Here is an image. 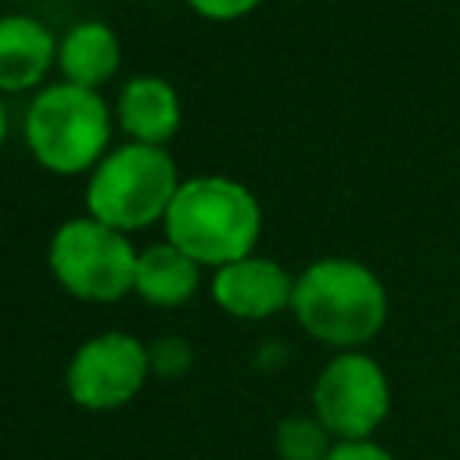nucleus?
Listing matches in <instances>:
<instances>
[{"label":"nucleus","instance_id":"obj_8","mask_svg":"<svg viewBox=\"0 0 460 460\" xmlns=\"http://www.w3.org/2000/svg\"><path fill=\"white\" fill-rule=\"evenodd\" d=\"M212 302L237 320H270L284 309H291L295 277L277 262L262 255L237 259L230 266L212 270Z\"/></svg>","mask_w":460,"mask_h":460},{"label":"nucleus","instance_id":"obj_2","mask_svg":"<svg viewBox=\"0 0 460 460\" xmlns=\"http://www.w3.org/2000/svg\"><path fill=\"white\" fill-rule=\"evenodd\" d=\"M165 241L190 255L198 266H230L255 255L262 234L259 198L230 176L183 180L165 219Z\"/></svg>","mask_w":460,"mask_h":460},{"label":"nucleus","instance_id":"obj_17","mask_svg":"<svg viewBox=\"0 0 460 460\" xmlns=\"http://www.w3.org/2000/svg\"><path fill=\"white\" fill-rule=\"evenodd\" d=\"M4 137H7V108H4V97H0V147H4Z\"/></svg>","mask_w":460,"mask_h":460},{"label":"nucleus","instance_id":"obj_9","mask_svg":"<svg viewBox=\"0 0 460 460\" xmlns=\"http://www.w3.org/2000/svg\"><path fill=\"white\" fill-rule=\"evenodd\" d=\"M115 115L133 144L165 147L180 129V93L162 75H133L115 97Z\"/></svg>","mask_w":460,"mask_h":460},{"label":"nucleus","instance_id":"obj_5","mask_svg":"<svg viewBox=\"0 0 460 460\" xmlns=\"http://www.w3.org/2000/svg\"><path fill=\"white\" fill-rule=\"evenodd\" d=\"M137 248L129 237L93 216H75L61 223L47 248V266L54 280L83 302H119L137 280Z\"/></svg>","mask_w":460,"mask_h":460},{"label":"nucleus","instance_id":"obj_7","mask_svg":"<svg viewBox=\"0 0 460 460\" xmlns=\"http://www.w3.org/2000/svg\"><path fill=\"white\" fill-rule=\"evenodd\" d=\"M147 377V345L129 331H101L86 338L65 367L68 399L90 413H108L133 402L144 392Z\"/></svg>","mask_w":460,"mask_h":460},{"label":"nucleus","instance_id":"obj_13","mask_svg":"<svg viewBox=\"0 0 460 460\" xmlns=\"http://www.w3.org/2000/svg\"><path fill=\"white\" fill-rule=\"evenodd\" d=\"M273 449L280 460H327L334 435L316 420V413H288L273 428Z\"/></svg>","mask_w":460,"mask_h":460},{"label":"nucleus","instance_id":"obj_3","mask_svg":"<svg viewBox=\"0 0 460 460\" xmlns=\"http://www.w3.org/2000/svg\"><path fill=\"white\" fill-rule=\"evenodd\" d=\"M176 158L155 144H122L108 151L86 180V216L129 234L165 219L180 190Z\"/></svg>","mask_w":460,"mask_h":460},{"label":"nucleus","instance_id":"obj_6","mask_svg":"<svg viewBox=\"0 0 460 460\" xmlns=\"http://www.w3.org/2000/svg\"><path fill=\"white\" fill-rule=\"evenodd\" d=\"M313 413L334 442H367L392 410V381L363 349L334 352L313 381Z\"/></svg>","mask_w":460,"mask_h":460},{"label":"nucleus","instance_id":"obj_1","mask_svg":"<svg viewBox=\"0 0 460 460\" xmlns=\"http://www.w3.org/2000/svg\"><path fill=\"white\" fill-rule=\"evenodd\" d=\"M291 313L309 338L334 352H352L385 331L388 288L367 262L327 255L295 277Z\"/></svg>","mask_w":460,"mask_h":460},{"label":"nucleus","instance_id":"obj_14","mask_svg":"<svg viewBox=\"0 0 460 460\" xmlns=\"http://www.w3.org/2000/svg\"><path fill=\"white\" fill-rule=\"evenodd\" d=\"M147 356H151V374L158 377H180L190 370V345L180 338V334H169V338H158L147 345Z\"/></svg>","mask_w":460,"mask_h":460},{"label":"nucleus","instance_id":"obj_4","mask_svg":"<svg viewBox=\"0 0 460 460\" xmlns=\"http://www.w3.org/2000/svg\"><path fill=\"white\" fill-rule=\"evenodd\" d=\"M25 144L32 158L58 172L75 176L97 169L111 140V111L97 90L54 83L43 86L25 111Z\"/></svg>","mask_w":460,"mask_h":460},{"label":"nucleus","instance_id":"obj_11","mask_svg":"<svg viewBox=\"0 0 460 460\" xmlns=\"http://www.w3.org/2000/svg\"><path fill=\"white\" fill-rule=\"evenodd\" d=\"M119 61H122L119 36L111 25H104L97 18L75 22L58 40V68H61L65 83H72V86H86V90L104 86L119 72Z\"/></svg>","mask_w":460,"mask_h":460},{"label":"nucleus","instance_id":"obj_16","mask_svg":"<svg viewBox=\"0 0 460 460\" xmlns=\"http://www.w3.org/2000/svg\"><path fill=\"white\" fill-rule=\"evenodd\" d=\"M327 460H395L381 442L367 438V442H334V449L327 453Z\"/></svg>","mask_w":460,"mask_h":460},{"label":"nucleus","instance_id":"obj_12","mask_svg":"<svg viewBox=\"0 0 460 460\" xmlns=\"http://www.w3.org/2000/svg\"><path fill=\"white\" fill-rule=\"evenodd\" d=\"M201 288V266L183 255L176 244L162 241V244H147L137 255V280H133V295H140L147 305L158 309H176L187 305Z\"/></svg>","mask_w":460,"mask_h":460},{"label":"nucleus","instance_id":"obj_15","mask_svg":"<svg viewBox=\"0 0 460 460\" xmlns=\"http://www.w3.org/2000/svg\"><path fill=\"white\" fill-rule=\"evenodd\" d=\"M262 0H187V7L208 22H234L259 7Z\"/></svg>","mask_w":460,"mask_h":460},{"label":"nucleus","instance_id":"obj_10","mask_svg":"<svg viewBox=\"0 0 460 460\" xmlns=\"http://www.w3.org/2000/svg\"><path fill=\"white\" fill-rule=\"evenodd\" d=\"M50 65H58L54 32L29 14H0V93L40 86Z\"/></svg>","mask_w":460,"mask_h":460}]
</instances>
